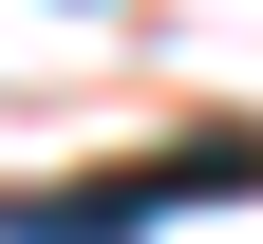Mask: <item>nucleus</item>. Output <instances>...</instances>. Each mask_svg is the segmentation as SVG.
Here are the masks:
<instances>
[{
    "label": "nucleus",
    "instance_id": "obj_1",
    "mask_svg": "<svg viewBox=\"0 0 263 244\" xmlns=\"http://www.w3.org/2000/svg\"><path fill=\"white\" fill-rule=\"evenodd\" d=\"M207 188H263V132H207L170 169H113V188H0V244H132L170 207H207Z\"/></svg>",
    "mask_w": 263,
    "mask_h": 244
}]
</instances>
